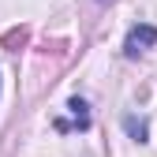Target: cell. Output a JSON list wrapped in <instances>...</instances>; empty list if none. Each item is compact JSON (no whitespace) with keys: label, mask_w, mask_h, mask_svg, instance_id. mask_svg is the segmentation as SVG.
Wrapping results in <instances>:
<instances>
[{"label":"cell","mask_w":157,"mask_h":157,"mask_svg":"<svg viewBox=\"0 0 157 157\" xmlns=\"http://www.w3.org/2000/svg\"><path fill=\"white\" fill-rule=\"evenodd\" d=\"M153 41H157V30H153L150 23H139V26H131L127 41H124V52H127V56H139V52H146Z\"/></svg>","instance_id":"6da1fadb"},{"label":"cell","mask_w":157,"mask_h":157,"mask_svg":"<svg viewBox=\"0 0 157 157\" xmlns=\"http://www.w3.org/2000/svg\"><path fill=\"white\" fill-rule=\"evenodd\" d=\"M124 127L131 131L135 142H146V120H135V116H124Z\"/></svg>","instance_id":"7a4b0ae2"},{"label":"cell","mask_w":157,"mask_h":157,"mask_svg":"<svg viewBox=\"0 0 157 157\" xmlns=\"http://www.w3.org/2000/svg\"><path fill=\"white\" fill-rule=\"evenodd\" d=\"M67 109L75 112L78 127H90V112H86V101H78V97H71V105H67Z\"/></svg>","instance_id":"3957f363"}]
</instances>
